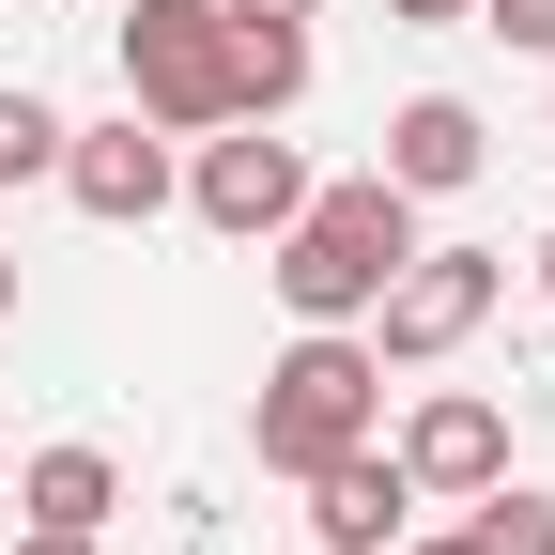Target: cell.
I'll use <instances>...</instances> for the list:
<instances>
[{
    "label": "cell",
    "mask_w": 555,
    "mask_h": 555,
    "mask_svg": "<svg viewBox=\"0 0 555 555\" xmlns=\"http://www.w3.org/2000/svg\"><path fill=\"white\" fill-rule=\"evenodd\" d=\"M185 201H201V232H232V247H278L294 232V201H309V155L278 124H201V155H185Z\"/></svg>",
    "instance_id": "5b68a950"
},
{
    "label": "cell",
    "mask_w": 555,
    "mask_h": 555,
    "mask_svg": "<svg viewBox=\"0 0 555 555\" xmlns=\"http://www.w3.org/2000/svg\"><path fill=\"white\" fill-rule=\"evenodd\" d=\"M124 108L170 139L232 124V16L217 0H124Z\"/></svg>",
    "instance_id": "3957f363"
},
{
    "label": "cell",
    "mask_w": 555,
    "mask_h": 555,
    "mask_svg": "<svg viewBox=\"0 0 555 555\" xmlns=\"http://www.w3.org/2000/svg\"><path fill=\"white\" fill-rule=\"evenodd\" d=\"M371 170H386L401 201H463L478 170H494V124H478L463 93H416V108L386 124V155H371Z\"/></svg>",
    "instance_id": "9c48e42d"
},
{
    "label": "cell",
    "mask_w": 555,
    "mask_h": 555,
    "mask_svg": "<svg viewBox=\"0 0 555 555\" xmlns=\"http://www.w3.org/2000/svg\"><path fill=\"white\" fill-rule=\"evenodd\" d=\"M217 16H262V31H309V0H217Z\"/></svg>",
    "instance_id": "9a60e30c"
},
{
    "label": "cell",
    "mask_w": 555,
    "mask_h": 555,
    "mask_svg": "<svg viewBox=\"0 0 555 555\" xmlns=\"http://www.w3.org/2000/svg\"><path fill=\"white\" fill-rule=\"evenodd\" d=\"M540 294H555V232H540Z\"/></svg>",
    "instance_id": "ffe728a7"
},
{
    "label": "cell",
    "mask_w": 555,
    "mask_h": 555,
    "mask_svg": "<svg viewBox=\"0 0 555 555\" xmlns=\"http://www.w3.org/2000/svg\"><path fill=\"white\" fill-rule=\"evenodd\" d=\"M309 93V31H262V16H232V124H278Z\"/></svg>",
    "instance_id": "8fae6325"
},
{
    "label": "cell",
    "mask_w": 555,
    "mask_h": 555,
    "mask_svg": "<svg viewBox=\"0 0 555 555\" xmlns=\"http://www.w3.org/2000/svg\"><path fill=\"white\" fill-rule=\"evenodd\" d=\"M401 478H416V494H494V478H509V416L494 401H478V386H433V401H416L401 416Z\"/></svg>",
    "instance_id": "ba28073f"
},
{
    "label": "cell",
    "mask_w": 555,
    "mask_h": 555,
    "mask_svg": "<svg viewBox=\"0 0 555 555\" xmlns=\"http://www.w3.org/2000/svg\"><path fill=\"white\" fill-rule=\"evenodd\" d=\"M478 324H494V247H416L371 294V356L386 371H433V356H463Z\"/></svg>",
    "instance_id": "277c9868"
},
{
    "label": "cell",
    "mask_w": 555,
    "mask_h": 555,
    "mask_svg": "<svg viewBox=\"0 0 555 555\" xmlns=\"http://www.w3.org/2000/svg\"><path fill=\"white\" fill-rule=\"evenodd\" d=\"M16 555H108V540H78V525H31V540H16Z\"/></svg>",
    "instance_id": "e0dca14e"
},
{
    "label": "cell",
    "mask_w": 555,
    "mask_h": 555,
    "mask_svg": "<svg viewBox=\"0 0 555 555\" xmlns=\"http://www.w3.org/2000/svg\"><path fill=\"white\" fill-rule=\"evenodd\" d=\"M47 185L78 201V217L139 232V217H170V185H185V170H170V124H139V108H124V124H62V170H47Z\"/></svg>",
    "instance_id": "8992f818"
},
{
    "label": "cell",
    "mask_w": 555,
    "mask_h": 555,
    "mask_svg": "<svg viewBox=\"0 0 555 555\" xmlns=\"http://www.w3.org/2000/svg\"><path fill=\"white\" fill-rule=\"evenodd\" d=\"M478 31H509V47H540V62H555V0H478Z\"/></svg>",
    "instance_id": "5bb4252c"
},
{
    "label": "cell",
    "mask_w": 555,
    "mask_h": 555,
    "mask_svg": "<svg viewBox=\"0 0 555 555\" xmlns=\"http://www.w3.org/2000/svg\"><path fill=\"white\" fill-rule=\"evenodd\" d=\"M401 555H478V525H448V540H416V525H401Z\"/></svg>",
    "instance_id": "ac0fdd59"
},
{
    "label": "cell",
    "mask_w": 555,
    "mask_h": 555,
    "mask_svg": "<svg viewBox=\"0 0 555 555\" xmlns=\"http://www.w3.org/2000/svg\"><path fill=\"white\" fill-rule=\"evenodd\" d=\"M0 324H16V247H0Z\"/></svg>",
    "instance_id": "d6986e66"
},
{
    "label": "cell",
    "mask_w": 555,
    "mask_h": 555,
    "mask_svg": "<svg viewBox=\"0 0 555 555\" xmlns=\"http://www.w3.org/2000/svg\"><path fill=\"white\" fill-rule=\"evenodd\" d=\"M386 16H416V31H463V16H478V0H386Z\"/></svg>",
    "instance_id": "2e32d148"
},
{
    "label": "cell",
    "mask_w": 555,
    "mask_h": 555,
    "mask_svg": "<svg viewBox=\"0 0 555 555\" xmlns=\"http://www.w3.org/2000/svg\"><path fill=\"white\" fill-rule=\"evenodd\" d=\"M16 509H31V525H78V540H108V509H124V463H108V448H31V463H16Z\"/></svg>",
    "instance_id": "30bf717a"
},
{
    "label": "cell",
    "mask_w": 555,
    "mask_h": 555,
    "mask_svg": "<svg viewBox=\"0 0 555 555\" xmlns=\"http://www.w3.org/2000/svg\"><path fill=\"white\" fill-rule=\"evenodd\" d=\"M62 170V108L47 93H0V185H47Z\"/></svg>",
    "instance_id": "4fadbf2b"
},
{
    "label": "cell",
    "mask_w": 555,
    "mask_h": 555,
    "mask_svg": "<svg viewBox=\"0 0 555 555\" xmlns=\"http://www.w3.org/2000/svg\"><path fill=\"white\" fill-rule=\"evenodd\" d=\"M294 494H309V540H324V555H401V525H416L401 448H339V463L294 478Z\"/></svg>",
    "instance_id": "52a82bcc"
},
{
    "label": "cell",
    "mask_w": 555,
    "mask_h": 555,
    "mask_svg": "<svg viewBox=\"0 0 555 555\" xmlns=\"http://www.w3.org/2000/svg\"><path fill=\"white\" fill-rule=\"evenodd\" d=\"M386 433V356L356 324H309L294 356L262 371V401H247V448H262V478H309V463H339V448H371Z\"/></svg>",
    "instance_id": "7a4b0ae2"
},
{
    "label": "cell",
    "mask_w": 555,
    "mask_h": 555,
    "mask_svg": "<svg viewBox=\"0 0 555 555\" xmlns=\"http://www.w3.org/2000/svg\"><path fill=\"white\" fill-rule=\"evenodd\" d=\"M463 509H478V555H555V494H525V478H494Z\"/></svg>",
    "instance_id": "7c38bea8"
},
{
    "label": "cell",
    "mask_w": 555,
    "mask_h": 555,
    "mask_svg": "<svg viewBox=\"0 0 555 555\" xmlns=\"http://www.w3.org/2000/svg\"><path fill=\"white\" fill-rule=\"evenodd\" d=\"M416 247H433V232H416V201H401L386 170H356V185H309V201H294V232L262 247V278H278V309H294V324H371V294H386Z\"/></svg>",
    "instance_id": "6da1fadb"
}]
</instances>
